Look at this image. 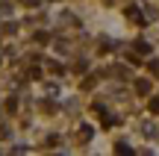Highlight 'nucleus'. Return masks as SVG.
Segmentation results:
<instances>
[{"label":"nucleus","instance_id":"nucleus-1","mask_svg":"<svg viewBox=\"0 0 159 156\" xmlns=\"http://www.w3.org/2000/svg\"><path fill=\"white\" fill-rule=\"evenodd\" d=\"M136 91L148 94V91H150V82H148V80H139V82H136Z\"/></svg>","mask_w":159,"mask_h":156},{"label":"nucleus","instance_id":"nucleus-2","mask_svg":"<svg viewBox=\"0 0 159 156\" xmlns=\"http://www.w3.org/2000/svg\"><path fill=\"white\" fill-rule=\"evenodd\" d=\"M127 15H130L136 24H142V15H139V9H136V6H130V9H127Z\"/></svg>","mask_w":159,"mask_h":156},{"label":"nucleus","instance_id":"nucleus-3","mask_svg":"<svg viewBox=\"0 0 159 156\" xmlns=\"http://www.w3.org/2000/svg\"><path fill=\"white\" fill-rule=\"evenodd\" d=\"M150 112H153V115H159V97L150 100Z\"/></svg>","mask_w":159,"mask_h":156}]
</instances>
